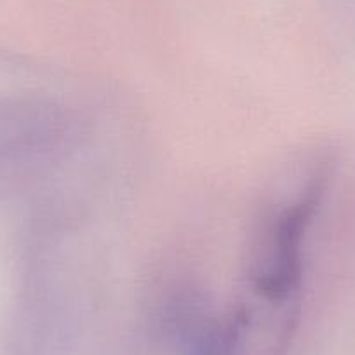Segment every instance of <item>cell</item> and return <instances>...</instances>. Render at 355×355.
I'll return each instance as SVG.
<instances>
[{
	"label": "cell",
	"instance_id": "obj_1",
	"mask_svg": "<svg viewBox=\"0 0 355 355\" xmlns=\"http://www.w3.org/2000/svg\"><path fill=\"white\" fill-rule=\"evenodd\" d=\"M322 193L319 174L277 190L263 209L248 259L244 293L227 322L214 324V355H286L305 274V237Z\"/></svg>",
	"mask_w": 355,
	"mask_h": 355
},
{
	"label": "cell",
	"instance_id": "obj_2",
	"mask_svg": "<svg viewBox=\"0 0 355 355\" xmlns=\"http://www.w3.org/2000/svg\"><path fill=\"white\" fill-rule=\"evenodd\" d=\"M42 105L25 100H0V160L28 150L46 131Z\"/></svg>",
	"mask_w": 355,
	"mask_h": 355
}]
</instances>
